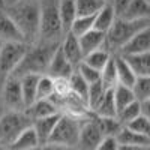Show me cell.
<instances>
[{
  "mask_svg": "<svg viewBox=\"0 0 150 150\" xmlns=\"http://www.w3.org/2000/svg\"><path fill=\"white\" fill-rule=\"evenodd\" d=\"M57 47L59 44H47V42H36L33 45H29L24 57L21 59L18 66L11 75L20 78L27 74H36V75L47 74L50 59H51Z\"/></svg>",
  "mask_w": 150,
  "mask_h": 150,
  "instance_id": "obj_2",
  "label": "cell"
},
{
  "mask_svg": "<svg viewBox=\"0 0 150 150\" xmlns=\"http://www.w3.org/2000/svg\"><path fill=\"white\" fill-rule=\"evenodd\" d=\"M54 93V80L47 74L39 75L36 87V99H50Z\"/></svg>",
  "mask_w": 150,
  "mask_h": 150,
  "instance_id": "obj_32",
  "label": "cell"
},
{
  "mask_svg": "<svg viewBox=\"0 0 150 150\" xmlns=\"http://www.w3.org/2000/svg\"><path fill=\"white\" fill-rule=\"evenodd\" d=\"M87 117H84V119H87ZM84 119L62 112L53 132H51V135H50V138H48V143L59 146V147H63L66 150H74L77 147L81 123H83Z\"/></svg>",
  "mask_w": 150,
  "mask_h": 150,
  "instance_id": "obj_5",
  "label": "cell"
},
{
  "mask_svg": "<svg viewBox=\"0 0 150 150\" xmlns=\"http://www.w3.org/2000/svg\"><path fill=\"white\" fill-rule=\"evenodd\" d=\"M117 149H119V143L116 137H104L96 147V150H117Z\"/></svg>",
  "mask_w": 150,
  "mask_h": 150,
  "instance_id": "obj_39",
  "label": "cell"
},
{
  "mask_svg": "<svg viewBox=\"0 0 150 150\" xmlns=\"http://www.w3.org/2000/svg\"><path fill=\"white\" fill-rule=\"evenodd\" d=\"M69 83V90L72 95H75L77 98L83 99V101L87 104V92H89V84H87L83 77L77 72V69H74V72L71 74V77L68 78Z\"/></svg>",
  "mask_w": 150,
  "mask_h": 150,
  "instance_id": "obj_29",
  "label": "cell"
},
{
  "mask_svg": "<svg viewBox=\"0 0 150 150\" xmlns=\"http://www.w3.org/2000/svg\"><path fill=\"white\" fill-rule=\"evenodd\" d=\"M125 126H126L128 129H131L132 132L150 137V117H146V116L140 114L138 117H135L128 125H125Z\"/></svg>",
  "mask_w": 150,
  "mask_h": 150,
  "instance_id": "obj_37",
  "label": "cell"
},
{
  "mask_svg": "<svg viewBox=\"0 0 150 150\" xmlns=\"http://www.w3.org/2000/svg\"><path fill=\"white\" fill-rule=\"evenodd\" d=\"M108 0H75L77 17H95Z\"/></svg>",
  "mask_w": 150,
  "mask_h": 150,
  "instance_id": "obj_26",
  "label": "cell"
},
{
  "mask_svg": "<svg viewBox=\"0 0 150 150\" xmlns=\"http://www.w3.org/2000/svg\"><path fill=\"white\" fill-rule=\"evenodd\" d=\"M0 42H24L18 27L3 11V8H0Z\"/></svg>",
  "mask_w": 150,
  "mask_h": 150,
  "instance_id": "obj_14",
  "label": "cell"
},
{
  "mask_svg": "<svg viewBox=\"0 0 150 150\" xmlns=\"http://www.w3.org/2000/svg\"><path fill=\"white\" fill-rule=\"evenodd\" d=\"M150 18H144V20H125L117 17L112 23V26L107 30L105 33V41H104V47L108 53L116 54L119 51V48L126 44L131 38L141 32L143 29L150 27Z\"/></svg>",
  "mask_w": 150,
  "mask_h": 150,
  "instance_id": "obj_3",
  "label": "cell"
},
{
  "mask_svg": "<svg viewBox=\"0 0 150 150\" xmlns=\"http://www.w3.org/2000/svg\"><path fill=\"white\" fill-rule=\"evenodd\" d=\"M60 50H62L63 56L68 59V62L74 68H77L84 59L80 42H78V38L75 35H72L71 32H68L63 36V39L60 41Z\"/></svg>",
  "mask_w": 150,
  "mask_h": 150,
  "instance_id": "obj_12",
  "label": "cell"
},
{
  "mask_svg": "<svg viewBox=\"0 0 150 150\" xmlns=\"http://www.w3.org/2000/svg\"><path fill=\"white\" fill-rule=\"evenodd\" d=\"M102 138H104V135H102V132L99 129L98 123H96L92 111H90L89 117L84 119L81 123L78 143L74 150H96L98 144L101 143Z\"/></svg>",
  "mask_w": 150,
  "mask_h": 150,
  "instance_id": "obj_9",
  "label": "cell"
},
{
  "mask_svg": "<svg viewBox=\"0 0 150 150\" xmlns=\"http://www.w3.org/2000/svg\"><path fill=\"white\" fill-rule=\"evenodd\" d=\"M111 56H112V54L108 53L105 48H98V50H95V51L86 54L84 59H83V62H84L86 65H89V66H92L93 69H96V71L101 72V71L104 69V66L108 63V60L111 59Z\"/></svg>",
  "mask_w": 150,
  "mask_h": 150,
  "instance_id": "obj_27",
  "label": "cell"
},
{
  "mask_svg": "<svg viewBox=\"0 0 150 150\" xmlns=\"http://www.w3.org/2000/svg\"><path fill=\"white\" fill-rule=\"evenodd\" d=\"M0 104L11 111H24V101L18 77L9 75L0 84Z\"/></svg>",
  "mask_w": 150,
  "mask_h": 150,
  "instance_id": "obj_8",
  "label": "cell"
},
{
  "mask_svg": "<svg viewBox=\"0 0 150 150\" xmlns=\"http://www.w3.org/2000/svg\"><path fill=\"white\" fill-rule=\"evenodd\" d=\"M0 150H6V147H3L2 144H0Z\"/></svg>",
  "mask_w": 150,
  "mask_h": 150,
  "instance_id": "obj_44",
  "label": "cell"
},
{
  "mask_svg": "<svg viewBox=\"0 0 150 150\" xmlns=\"http://www.w3.org/2000/svg\"><path fill=\"white\" fill-rule=\"evenodd\" d=\"M101 83L105 86V89H112L117 84V72H116V65H114V57L111 56L108 63L104 66L101 71Z\"/></svg>",
  "mask_w": 150,
  "mask_h": 150,
  "instance_id": "obj_34",
  "label": "cell"
},
{
  "mask_svg": "<svg viewBox=\"0 0 150 150\" xmlns=\"http://www.w3.org/2000/svg\"><path fill=\"white\" fill-rule=\"evenodd\" d=\"M112 96H114V102H116V110L117 112L123 110L126 105L132 104L135 101V96L132 93V89L123 84H116L112 87Z\"/></svg>",
  "mask_w": 150,
  "mask_h": 150,
  "instance_id": "obj_28",
  "label": "cell"
},
{
  "mask_svg": "<svg viewBox=\"0 0 150 150\" xmlns=\"http://www.w3.org/2000/svg\"><path fill=\"white\" fill-rule=\"evenodd\" d=\"M93 21H95V17H77L71 24L69 32L78 38L93 29Z\"/></svg>",
  "mask_w": 150,
  "mask_h": 150,
  "instance_id": "obj_36",
  "label": "cell"
},
{
  "mask_svg": "<svg viewBox=\"0 0 150 150\" xmlns=\"http://www.w3.org/2000/svg\"><path fill=\"white\" fill-rule=\"evenodd\" d=\"M74 66L68 62V59L63 56L60 50V44L56 48V51L53 53L50 63L47 68V75H50L51 78H69L71 74L74 72Z\"/></svg>",
  "mask_w": 150,
  "mask_h": 150,
  "instance_id": "obj_11",
  "label": "cell"
},
{
  "mask_svg": "<svg viewBox=\"0 0 150 150\" xmlns=\"http://www.w3.org/2000/svg\"><path fill=\"white\" fill-rule=\"evenodd\" d=\"M104 41H105V33L99 32L96 29H92L87 33L78 36V42H80V47H81L83 56L95 51V50H98V48H102Z\"/></svg>",
  "mask_w": 150,
  "mask_h": 150,
  "instance_id": "obj_17",
  "label": "cell"
},
{
  "mask_svg": "<svg viewBox=\"0 0 150 150\" xmlns=\"http://www.w3.org/2000/svg\"><path fill=\"white\" fill-rule=\"evenodd\" d=\"M120 18L125 20H144L150 18V0H131Z\"/></svg>",
  "mask_w": 150,
  "mask_h": 150,
  "instance_id": "obj_20",
  "label": "cell"
},
{
  "mask_svg": "<svg viewBox=\"0 0 150 150\" xmlns=\"http://www.w3.org/2000/svg\"><path fill=\"white\" fill-rule=\"evenodd\" d=\"M0 8H2V6H0Z\"/></svg>",
  "mask_w": 150,
  "mask_h": 150,
  "instance_id": "obj_46",
  "label": "cell"
},
{
  "mask_svg": "<svg viewBox=\"0 0 150 150\" xmlns=\"http://www.w3.org/2000/svg\"><path fill=\"white\" fill-rule=\"evenodd\" d=\"M150 51V27L143 29L141 32L135 33L131 39L123 44L116 54L120 56H131V54H138V53H147Z\"/></svg>",
  "mask_w": 150,
  "mask_h": 150,
  "instance_id": "obj_10",
  "label": "cell"
},
{
  "mask_svg": "<svg viewBox=\"0 0 150 150\" xmlns=\"http://www.w3.org/2000/svg\"><path fill=\"white\" fill-rule=\"evenodd\" d=\"M98 117H117V110H116V102L114 96H112V89H108L102 99L98 102L95 110L92 111Z\"/></svg>",
  "mask_w": 150,
  "mask_h": 150,
  "instance_id": "obj_23",
  "label": "cell"
},
{
  "mask_svg": "<svg viewBox=\"0 0 150 150\" xmlns=\"http://www.w3.org/2000/svg\"><path fill=\"white\" fill-rule=\"evenodd\" d=\"M32 125V120L24 111L6 110L0 117V144L8 149V146L17 138V135Z\"/></svg>",
  "mask_w": 150,
  "mask_h": 150,
  "instance_id": "obj_6",
  "label": "cell"
},
{
  "mask_svg": "<svg viewBox=\"0 0 150 150\" xmlns=\"http://www.w3.org/2000/svg\"><path fill=\"white\" fill-rule=\"evenodd\" d=\"M107 90L108 89H105V86L101 83V80L93 84H89V92H87V108H89V111L95 110V107L102 99V96Z\"/></svg>",
  "mask_w": 150,
  "mask_h": 150,
  "instance_id": "obj_33",
  "label": "cell"
},
{
  "mask_svg": "<svg viewBox=\"0 0 150 150\" xmlns=\"http://www.w3.org/2000/svg\"><path fill=\"white\" fill-rule=\"evenodd\" d=\"M0 47H2V42H0Z\"/></svg>",
  "mask_w": 150,
  "mask_h": 150,
  "instance_id": "obj_45",
  "label": "cell"
},
{
  "mask_svg": "<svg viewBox=\"0 0 150 150\" xmlns=\"http://www.w3.org/2000/svg\"><path fill=\"white\" fill-rule=\"evenodd\" d=\"M59 8V17L62 27L65 30V35L69 32L71 24L77 18V9H75V0H59L57 3Z\"/></svg>",
  "mask_w": 150,
  "mask_h": 150,
  "instance_id": "obj_21",
  "label": "cell"
},
{
  "mask_svg": "<svg viewBox=\"0 0 150 150\" xmlns=\"http://www.w3.org/2000/svg\"><path fill=\"white\" fill-rule=\"evenodd\" d=\"M112 57H114V65H116V72H117V84L132 87L137 77L132 72V69L129 68V65L126 63V60L120 54H112Z\"/></svg>",
  "mask_w": 150,
  "mask_h": 150,
  "instance_id": "obj_25",
  "label": "cell"
},
{
  "mask_svg": "<svg viewBox=\"0 0 150 150\" xmlns=\"http://www.w3.org/2000/svg\"><path fill=\"white\" fill-rule=\"evenodd\" d=\"M62 112L59 114H53V116H48V117H42V119H36L32 122V128L35 129L36 132V137L39 140V144H47L48 143V138L51 135L56 123L59 120Z\"/></svg>",
  "mask_w": 150,
  "mask_h": 150,
  "instance_id": "obj_15",
  "label": "cell"
},
{
  "mask_svg": "<svg viewBox=\"0 0 150 150\" xmlns=\"http://www.w3.org/2000/svg\"><path fill=\"white\" fill-rule=\"evenodd\" d=\"M41 2V18H39V38L38 42L60 44L65 36L59 17V0H39Z\"/></svg>",
  "mask_w": 150,
  "mask_h": 150,
  "instance_id": "obj_4",
  "label": "cell"
},
{
  "mask_svg": "<svg viewBox=\"0 0 150 150\" xmlns=\"http://www.w3.org/2000/svg\"><path fill=\"white\" fill-rule=\"evenodd\" d=\"M9 2H12V0H3V5H6V3H9Z\"/></svg>",
  "mask_w": 150,
  "mask_h": 150,
  "instance_id": "obj_43",
  "label": "cell"
},
{
  "mask_svg": "<svg viewBox=\"0 0 150 150\" xmlns=\"http://www.w3.org/2000/svg\"><path fill=\"white\" fill-rule=\"evenodd\" d=\"M131 89L135 96V101L141 102L150 99V77H137Z\"/></svg>",
  "mask_w": 150,
  "mask_h": 150,
  "instance_id": "obj_31",
  "label": "cell"
},
{
  "mask_svg": "<svg viewBox=\"0 0 150 150\" xmlns=\"http://www.w3.org/2000/svg\"><path fill=\"white\" fill-rule=\"evenodd\" d=\"M111 3L112 9L116 12V17H122V14L125 12V9L128 8V5L131 3V0H108Z\"/></svg>",
  "mask_w": 150,
  "mask_h": 150,
  "instance_id": "obj_40",
  "label": "cell"
},
{
  "mask_svg": "<svg viewBox=\"0 0 150 150\" xmlns=\"http://www.w3.org/2000/svg\"><path fill=\"white\" fill-rule=\"evenodd\" d=\"M122 57L126 60V63L135 74V77H150V51Z\"/></svg>",
  "mask_w": 150,
  "mask_h": 150,
  "instance_id": "obj_16",
  "label": "cell"
},
{
  "mask_svg": "<svg viewBox=\"0 0 150 150\" xmlns=\"http://www.w3.org/2000/svg\"><path fill=\"white\" fill-rule=\"evenodd\" d=\"M141 114V108H140V102L138 101H134L132 104L126 105L123 110H120L117 112V120L120 122L122 126L128 125L131 120H134L135 117H138Z\"/></svg>",
  "mask_w": 150,
  "mask_h": 150,
  "instance_id": "obj_35",
  "label": "cell"
},
{
  "mask_svg": "<svg viewBox=\"0 0 150 150\" xmlns=\"http://www.w3.org/2000/svg\"><path fill=\"white\" fill-rule=\"evenodd\" d=\"M116 140L122 146H149L150 144V137L132 132L126 126H122V129L116 135Z\"/></svg>",
  "mask_w": 150,
  "mask_h": 150,
  "instance_id": "obj_24",
  "label": "cell"
},
{
  "mask_svg": "<svg viewBox=\"0 0 150 150\" xmlns=\"http://www.w3.org/2000/svg\"><path fill=\"white\" fill-rule=\"evenodd\" d=\"M5 111H6V108H5V107H3L2 104H0V117L3 116V112H5Z\"/></svg>",
  "mask_w": 150,
  "mask_h": 150,
  "instance_id": "obj_42",
  "label": "cell"
},
{
  "mask_svg": "<svg viewBox=\"0 0 150 150\" xmlns=\"http://www.w3.org/2000/svg\"><path fill=\"white\" fill-rule=\"evenodd\" d=\"M38 146H41L39 144V140H38V137H36V132L35 129L32 128V125L29 128H26L23 132H20L17 135V138L12 141L6 150H32Z\"/></svg>",
  "mask_w": 150,
  "mask_h": 150,
  "instance_id": "obj_18",
  "label": "cell"
},
{
  "mask_svg": "<svg viewBox=\"0 0 150 150\" xmlns=\"http://www.w3.org/2000/svg\"><path fill=\"white\" fill-rule=\"evenodd\" d=\"M93 117H95V120H96L98 126H99L104 137H116L119 134V131L122 129V125L117 120V117H98L95 114H93Z\"/></svg>",
  "mask_w": 150,
  "mask_h": 150,
  "instance_id": "obj_30",
  "label": "cell"
},
{
  "mask_svg": "<svg viewBox=\"0 0 150 150\" xmlns=\"http://www.w3.org/2000/svg\"><path fill=\"white\" fill-rule=\"evenodd\" d=\"M24 112L27 114V117L33 122L36 119H42V117H48L53 114H59V108L56 107V104L51 99H36V101L24 110Z\"/></svg>",
  "mask_w": 150,
  "mask_h": 150,
  "instance_id": "obj_13",
  "label": "cell"
},
{
  "mask_svg": "<svg viewBox=\"0 0 150 150\" xmlns=\"http://www.w3.org/2000/svg\"><path fill=\"white\" fill-rule=\"evenodd\" d=\"M117 150H150V146H122L119 144Z\"/></svg>",
  "mask_w": 150,
  "mask_h": 150,
  "instance_id": "obj_41",
  "label": "cell"
},
{
  "mask_svg": "<svg viewBox=\"0 0 150 150\" xmlns=\"http://www.w3.org/2000/svg\"><path fill=\"white\" fill-rule=\"evenodd\" d=\"M3 11L18 27L24 42L27 45H33L38 42L41 18L39 0H12L3 5Z\"/></svg>",
  "mask_w": 150,
  "mask_h": 150,
  "instance_id": "obj_1",
  "label": "cell"
},
{
  "mask_svg": "<svg viewBox=\"0 0 150 150\" xmlns=\"http://www.w3.org/2000/svg\"><path fill=\"white\" fill-rule=\"evenodd\" d=\"M75 69H77V72L81 75L83 80H84L87 84H93V83H96V81L101 80V72L96 71V69H93V68L89 66V65H86L84 62H81V63L75 68Z\"/></svg>",
  "mask_w": 150,
  "mask_h": 150,
  "instance_id": "obj_38",
  "label": "cell"
},
{
  "mask_svg": "<svg viewBox=\"0 0 150 150\" xmlns=\"http://www.w3.org/2000/svg\"><path fill=\"white\" fill-rule=\"evenodd\" d=\"M116 18H117V17H116V12H114V9H112L111 3L107 2V3L102 6V9L95 15L93 29H96V30H99V32L107 33V30L112 26V23H114Z\"/></svg>",
  "mask_w": 150,
  "mask_h": 150,
  "instance_id": "obj_22",
  "label": "cell"
},
{
  "mask_svg": "<svg viewBox=\"0 0 150 150\" xmlns=\"http://www.w3.org/2000/svg\"><path fill=\"white\" fill-rule=\"evenodd\" d=\"M38 80H39V75H36V74H27V75L20 77L21 93H23V101H24V110H26L27 107H30L36 101Z\"/></svg>",
  "mask_w": 150,
  "mask_h": 150,
  "instance_id": "obj_19",
  "label": "cell"
},
{
  "mask_svg": "<svg viewBox=\"0 0 150 150\" xmlns=\"http://www.w3.org/2000/svg\"><path fill=\"white\" fill-rule=\"evenodd\" d=\"M29 45L26 42H2L0 47V84L15 71Z\"/></svg>",
  "mask_w": 150,
  "mask_h": 150,
  "instance_id": "obj_7",
  "label": "cell"
}]
</instances>
